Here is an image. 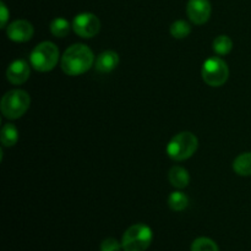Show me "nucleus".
<instances>
[{"label": "nucleus", "instance_id": "nucleus-16", "mask_svg": "<svg viewBox=\"0 0 251 251\" xmlns=\"http://www.w3.org/2000/svg\"><path fill=\"white\" fill-rule=\"evenodd\" d=\"M189 205V199L183 191H174L168 198V206L176 212H181Z\"/></svg>", "mask_w": 251, "mask_h": 251}, {"label": "nucleus", "instance_id": "nucleus-12", "mask_svg": "<svg viewBox=\"0 0 251 251\" xmlns=\"http://www.w3.org/2000/svg\"><path fill=\"white\" fill-rule=\"evenodd\" d=\"M168 180L176 189H185L190 183V176L185 168L180 166H174L169 169Z\"/></svg>", "mask_w": 251, "mask_h": 251}, {"label": "nucleus", "instance_id": "nucleus-14", "mask_svg": "<svg viewBox=\"0 0 251 251\" xmlns=\"http://www.w3.org/2000/svg\"><path fill=\"white\" fill-rule=\"evenodd\" d=\"M71 27H73V25H70V22L64 17H56L49 25L50 33L56 38H64V37L68 36Z\"/></svg>", "mask_w": 251, "mask_h": 251}, {"label": "nucleus", "instance_id": "nucleus-3", "mask_svg": "<svg viewBox=\"0 0 251 251\" xmlns=\"http://www.w3.org/2000/svg\"><path fill=\"white\" fill-rule=\"evenodd\" d=\"M59 56L60 53L58 47L53 42L46 41L34 47L29 55V63L34 70L39 73H48L58 65Z\"/></svg>", "mask_w": 251, "mask_h": 251}, {"label": "nucleus", "instance_id": "nucleus-10", "mask_svg": "<svg viewBox=\"0 0 251 251\" xmlns=\"http://www.w3.org/2000/svg\"><path fill=\"white\" fill-rule=\"evenodd\" d=\"M31 75V69L28 63L24 59L14 60L6 69V78L12 85H22L28 80Z\"/></svg>", "mask_w": 251, "mask_h": 251}, {"label": "nucleus", "instance_id": "nucleus-5", "mask_svg": "<svg viewBox=\"0 0 251 251\" xmlns=\"http://www.w3.org/2000/svg\"><path fill=\"white\" fill-rule=\"evenodd\" d=\"M153 239V233L149 226L137 223L125 230L122 238L124 251H146Z\"/></svg>", "mask_w": 251, "mask_h": 251}, {"label": "nucleus", "instance_id": "nucleus-19", "mask_svg": "<svg viewBox=\"0 0 251 251\" xmlns=\"http://www.w3.org/2000/svg\"><path fill=\"white\" fill-rule=\"evenodd\" d=\"M191 251H220L218 245L212 239L206 237H200L195 239L191 244Z\"/></svg>", "mask_w": 251, "mask_h": 251}, {"label": "nucleus", "instance_id": "nucleus-4", "mask_svg": "<svg viewBox=\"0 0 251 251\" xmlns=\"http://www.w3.org/2000/svg\"><path fill=\"white\" fill-rule=\"evenodd\" d=\"M31 105V97L24 90H10L2 96L0 109L6 119H19L28 110Z\"/></svg>", "mask_w": 251, "mask_h": 251}, {"label": "nucleus", "instance_id": "nucleus-21", "mask_svg": "<svg viewBox=\"0 0 251 251\" xmlns=\"http://www.w3.org/2000/svg\"><path fill=\"white\" fill-rule=\"evenodd\" d=\"M0 14H1V17H0V26L4 28L6 26V22L9 20V10L5 6L4 2H0Z\"/></svg>", "mask_w": 251, "mask_h": 251}, {"label": "nucleus", "instance_id": "nucleus-18", "mask_svg": "<svg viewBox=\"0 0 251 251\" xmlns=\"http://www.w3.org/2000/svg\"><path fill=\"white\" fill-rule=\"evenodd\" d=\"M191 33V26L184 20H176L171 26V34L176 39H184Z\"/></svg>", "mask_w": 251, "mask_h": 251}, {"label": "nucleus", "instance_id": "nucleus-11", "mask_svg": "<svg viewBox=\"0 0 251 251\" xmlns=\"http://www.w3.org/2000/svg\"><path fill=\"white\" fill-rule=\"evenodd\" d=\"M119 65V55L114 50H105L98 55L95 61L96 70L102 74L112 73Z\"/></svg>", "mask_w": 251, "mask_h": 251}, {"label": "nucleus", "instance_id": "nucleus-9", "mask_svg": "<svg viewBox=\"0 0 251 251\" xmlns=\"http://www.w3.org/2000/svg\"><path fill=\"white\" fill-rule=\"evenodd\" d=\"M33 26L27 20H15L6 28V34L9 39H11L12 42H17V43L28 42L33 37Z\"/></svg>", "mask_w": 251, "mask_h": 251}, {"label": "nucleus", "instance_id": "nucleus-6", "mask_svg": "<svg viewBox=\"0 0 251 251\" xmlns=\"http://www.w3.org/2000/svg\"><path fill=\"white\" fill-rule=\"evenodd\" d=\"M202 80L211 87H221L229 77V69L227 63L220 56H211L202 64L201 70Z\"/></svg>", "mask_w": 251, "mask_h": 251}, {"label": "nucleus", "instance_id": "nucleus-2", "mask_svg": "<svg viewBox=\"0 0 251 251\" xmlns=\"http://www.w3.org/2000/svg\"><path fill=\"white\" fill-rule=\"evenodd\" d=\"M199 147V140L196 135L190 131H181L174 135L167 145V154L173 161L181 162L193 157Z\"/></svg>", "mask_w": 251, "mask_h": 251}, {"label": "nucleus", "instance_id": "nucleus-13", "mask_svg": "<svg viewBox=\"0 0 251 251\" xmlns=\"http://www.w3.org/2000/svg\"><path fill=\"white\" fill-rule=\"evenodd\" d=\"M233 171L240 176H251V152L240 153L233 161Z\"/></svg>", "mask_w": 251, "mask_h": 251}, {"label": "nucleus", "instance_id": "nucleus-1", "mask_svg": "<svg viewBox=\"0 0 251 251\" xmlns=\"http://www.w3.org/2000/svg\"><path fill=\"white\" fill-rule=\"evenodd\" d=\"M95 64V54L86 44L76 43L69 47L61 56L60 65L69 76H78L87 73Z\"/></svg>", "mask_w": 251, "mask_h": 251}, {"label": "nucleus", "instance_id": "nucleus-8", "mask_svg": "<svg viewBox=\"0 0 251 251\" xmlns=\"http://www.w3.org/2000/svg\"><path fill=\"white\" fill-rule=\"evenodd\" d=\"M212 7L210 0H189L186 14L193 24L203 25L210 20Z\"/></svg>", "mask_w": 251, "mask_h": 251}, {"label": "nucleus", "instance_id": "nucleus-20", "mask_svg": "<svg viewBox=\"0 0 251 251\" xmlns=\"http://www.w3.org/2000/svg\"><path fill=\"white\" fill-rule=\"evenodd\" d=\"M100 251H120L123 249L122 243L118 242L114 238H105L100 243Z\"/></svg>", "mask_w": 251, "mask_h": 251}, {"label": "nucleus", "instance_id": "nucleus-15", "mask_svg": "<svg viewBox=\"0 0 251 251\" xmlns=\"http://www.w3.org/2000/svg\"><path fill=\"white\" fill-rule=\"evenodd\" d=\"M2 146L12 147L19 141V130L14 124H5L1 129V135H0Z\"/></svg>", "mask_w": 251, "mask_h": 251}, {"label": "nucleus", "instance_id": "nucleus-7", "mask_svg": "<svg viewBox=\"0 0 251 251\" xmlns=\"http://www.w3.org/2000/svg\"><path fill=\"white\" fill-rule=\"evenodd\" d=\"M73 29L82 38H93L100 29V21L92 12H81L73 21Z\"/></svg>", "mask_w": 251, "mask_h": 251}, {"label": "nucleus", "instance_id": "nucleus-17", "mask_svg": "<svg viewBox=\"0 0 251 251\" xmlns=\"http://www.w3.org/2000/svg\"><path fill=\"white\" fill-rule=\"evenodd\" d=\"M212 48L215 53H217L218 55H227L233 49L232 38L229 36H226V34H221V36L216 37L213 39Z\"/></svg>", "mask_w": 251, "mask_h": 251}]
</instances>
